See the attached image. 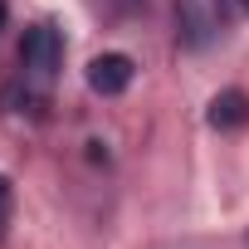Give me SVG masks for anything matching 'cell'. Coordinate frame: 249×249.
Masks as SVG:
<instances>
[{"label":"cell","instance_id":"cell-1","mask_svg":"<svg viewBox=\"0 0 249 249\" xmlns=\"http://www.w3.org/2000/svg\"><path fill=\"white\" fill-rule=\"evenodd\" d=\"M20 64H25V78L49 83V78L59 73V64H64V35H59L54 25L25 30V39H20Z\"/></svg>","mask_w":249,"mask_h":249},{"label":"cell","instance_id":"cell-2","mask_svg":"<svg viewBox=\"0 0 249 249\" xmlns=\"http://www.w3.org/2000/svg\"><path fill=\"white\" fill-rule=\"evenodd\" d=\"M88 88L98 93V98H117V93H127L132 88V78H137V64L127 59V54H98L93 64H88Z\"/></svg>","mask_w":249,"mask_h":249},{"label":"cell","instance_id":"cell-3","mask_svg":"<svg viewBox=\"0 0 249 249\" xmlns=\"http://www.w3.org/2000/svg\"><path fill=\"white\" fill-rule=\"evenodd\" d=\"M205 122H210L215 132H239L244 122H249V98H244L239 88L215 93V98H210V107H205Z\"/></svg>","mask_w":249,"mask_h":249},{"label":"cell","instance_id":"cell-4","mask_svg":"<svg viewBox=\"0 0 249 249\" xmlns=\"http://www.w3.org/2000/svg\"><path fill=\"white\" fill-rule=\"evenodd\" d=\"M176 20L186 25V30H181V44H186V49H200V44L210 39V20L200 15L196 0H176Z\"/></svg>","mask_w":249,"mask_h":249},{"label":"cell","instance_id":"cell-5","mask_svg":"<svg viewBox=\"0 0 249 249\" xmlns=\"http://www.w3.org/2000/svg\"><path fill=\"white\" fill-rule=\"evenodd\" d=\"M10 215H15V186H10V176H0V239L10 230Z\"/></svg>","mask_w":249,"mask_h":249},{"label":"cell","instance_id":"cell-6","mask_svg":"<svg viewBox=\"0 0 249 249\" xmlns=\"http://www.w3.org/2000/svg\"><path fill=\"white\" fill-rule=\"evenodd\" d=\"M215 5H220V15H230V0H215Z\"/></svg>","mask_w":249,"mask_h":249},{"label":"cell","instance_id":"cell-7","mask_svg":"<svg viewBox=\"0 0 249 249\" xmlns=\"http://www.w3.org/2000/svg\"><path fill=\"white\" fill-rule=\"evenodd\" d=\"M0 25H5V0H0Z\"/></svg>","mask_w":249,"mask_h":249},{"label":"cell","instance_id":"cell-8","mask_svg":"<svg viewBox=\"0 0 249 249\" xmlns=\"http://www.w3.org/2000/svg\"><path fill=\"white\" fill-rule=\"evenodd\" d=\"M244 244H249V234H244Z\"/></svg>","mask_w":249,"mask_h":249}]
</instances>
